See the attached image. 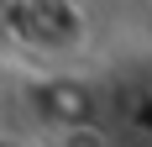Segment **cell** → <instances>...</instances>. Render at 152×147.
<instances>
[{"label": "cell", "mask_w": 152, "mask_h": 147, "mask_svg": "<svg viewBox=\"0 0 152 147\" xmlns=\"http://www.w3.org/2000/svg\"><path fill=\"white\" fill-rule=\"evenodd\" d=\"M0 147H21V142H16V137H11V132H0Z\"/></svg>", "instance_id": "1"}]
</instances>
